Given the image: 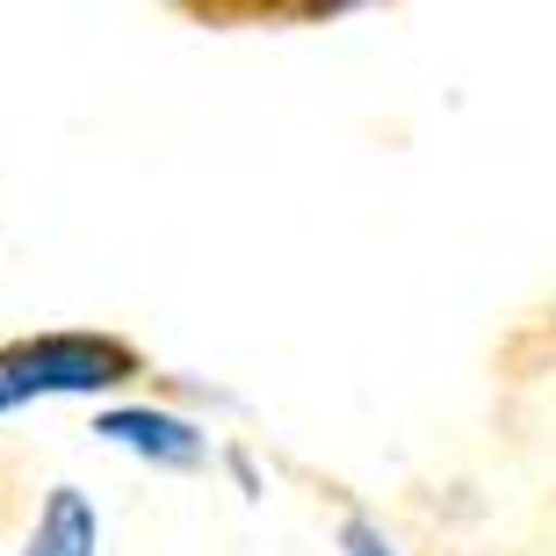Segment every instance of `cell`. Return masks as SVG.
I'll use <instances>...</instances> for the list:
<instances>
[{
  "label": "cell",
  "mask_w": 556,
  "mask_h": 556,
  "mask_svg": "<svg viewBox=\"0 0 556 556\" xmlns=\"http://www.w3.org/2000/svg\"><path fill=\"white\" fill-rule=\"evenodd\" d=\"M138 376V354L109 332H43L0 348V413H22L37 397H94Z\"/></svg>",
  "instance_id": "6da1fadb"
},
{
  "label": "cell",
  "mask_w": 556,
  "mask_h": 556,
  "mask_svg": "<svg viewBox=\"0 0 556 556\" xmlns=\"http://www.w3.org/2000/svg\"><path fill=\"white\" fill-rule=\"evenodd\" d=\"M94 441L138 455L152 470H195L210 455V433L188 413H166V405H109V413H94Z\"/></svg>",
  "instance_id": "7a4b0ae2"
},
{
  "label": "cell",
  "mask_w": 556,
  "mask_h": 556,
  "mask_svg": "<svg viewBox=\"0 0 556 556\" xmlns=\"http://www.w3.org/2000/svg\"><path fill=\"white\" fill-rule=\"evenodd\" d=\"M22 556H102V506L80 484H51L22 535Z\"/></svg>",
  "instance_id": "3957f363"
},
{
  "label": "cell",
  "mask_w": 556,
  "mask_h": 556,
  "mask_svg": "<svg viewBox=\"0 0 556 556\" xmlns=\"http://www.w3.org/2000/svg\"><path fill=\"white\" fill-rule=\"evenodd\" d=\"M340 556H405V549H397L369 514H348V520H340Z\"/></svg>",
  "instance_id": "277c9868"
}]
</instances>
